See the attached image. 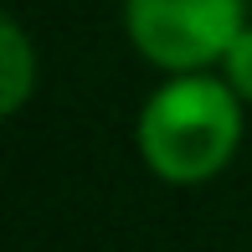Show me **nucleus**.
Masks as SVG:
<instances>
[{"label": "nucleus", "mask_w": 252, "mask_h": 252, "mask_svg": "<svg viewBox=\"0 0 252 252\" xmlns=\"http://www.w3.org/2000/svg\"><path fill=\"white\" fill-rule=\"evenodd\" d=\"M242 144V98L211 72L159 83L139 113V155L170 186H201L221 175Z\"/></svg>", "instance_id": "1"}, {"label": "nucleus", "mask_w": 252, "mask_h": 252, "mask_svg": "<svg viewBox=\"0 0 252 252\" xmlns=\"http://www.w3.org/2000/svg\"><path fill=\"white\" fill-rule=\"evenodd\" d=\"M247 26V0H124L134 52L170 77L221 67Z\"/></svg>", "instance_id": "2"}, {"label": "nucleus", "mask_w": 252, "mask_h": 252, "mask_svg": "<svg viewBox=\"0 0 252 252\" xmlns=\"http://www.w3.org/2000/svg\"><path fill=\"white\" fill-rule=\"evenodd\" d=\"M0 108L5 113H21L31 83H36V57H31V41L21 31V21H0Z\"/></svg>", "instance_id": "3"}, {"label": "nucleus", "mask_w": 252, "mask_h": 252, "mask_svg": "<svg viewBox=\"0 0 252 252\" xmlns=\"http://www.w3.org/2000/svg\"><path fill=\"white\" fill-rule=\"evenodd\" d=\"M221 83L232 88L242 103H252V26L232 41V52L221 57Z\"/></svg>", "instance_id": "4"}]
</instances>
